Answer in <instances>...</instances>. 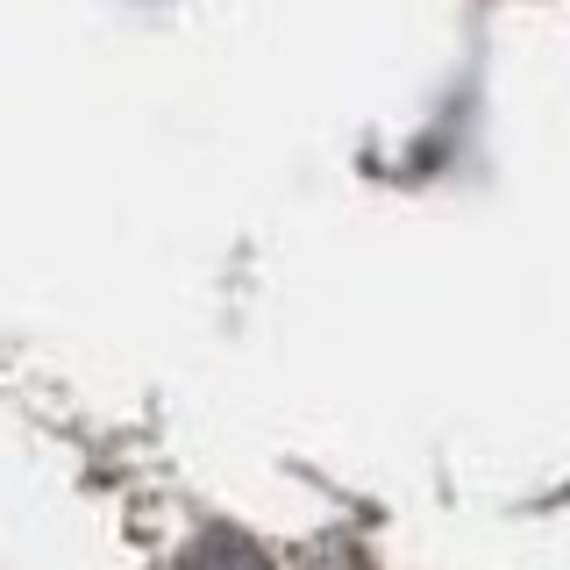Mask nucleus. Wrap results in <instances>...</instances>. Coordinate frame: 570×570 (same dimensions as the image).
Masks as SVG:
<instances>
[{"instance_id":"1","label":"nucleus","mask_w":570,"mask_h":570,"mask_svg":"<svg viewBox=\"0 0 570 570\" xmlns=\"http://www.w3.org/2000/svg\"><path fill=\"white\" fill-rule=\"evenodd\" d=\"M178 570H272V563H264L257 542H243V534L214 528V534H200V542L186 549V563H178Z\"/></svg>"}]
</instances>
